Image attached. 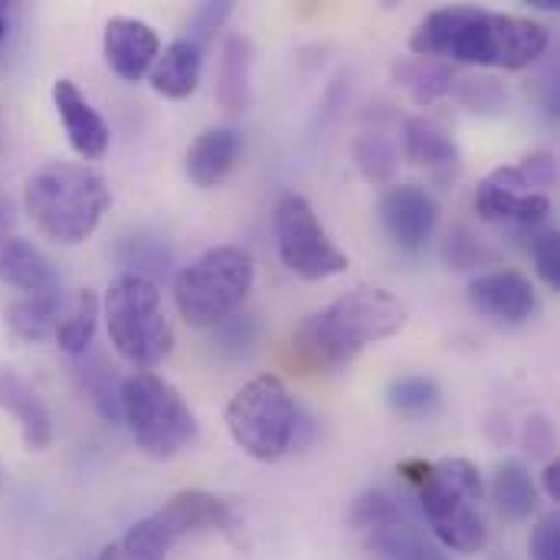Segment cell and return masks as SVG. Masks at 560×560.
I'll list each match as a JSON object with an SVG mask.
<instances>
[{"label":"cell","mask_w":560,"mask_h":560,"mask_svg":"<svg viewBox=\"0 0 560 560\" xmlns=\"http://www.w3.org/2000/svg\"><path fill=\"white\" fill-rule=\"evenodd\" d=\"M295 427L299 407L276 374L249 381L226 407V430L233 443L259 463L285 456L295 440Z\"/></svg>","instance_id":"obj_8"},{"label":"cell","mask_w":560,"mask_h":560,"mask_svg":"<svg viewBox=\"0 0 560 560\" xmlns=\"http://www.w3.org/2000/svg\"><path fill=\"white\" fill-rule=\"evenodd\" d=\"M407 322V308L397 295L387 289L361 285L338 302H331L325 312L305 318L299 325V348L325 364V368H345L351 364L368 345H377L384 338H394Z\"/></svg>","instance_id":"obj_3"},{"label":"cell","mask_w":560,"mask_h":560,"mask_svg":"<svg viewBox=\"0 0 560 560\" xmlns=\"http://www.w3.org/2000/svg\"><path fill=\"white\" fill-rule=\"evenodd\" d=\"M79 377H82V387H85V394L92 397L95 410H98L108 423H118V420H121V387L115 384V374L102 364V358L89 361V364L79 371Z\"/></svg>","instance_id":"obj_33"},{"label":"cell","mask_w":560,"mask_h":560,"mask_svg":"<svg viewBox=\"0 0 560 560\" xmlns=\"http://www.w3.org/2000/svg\"><path fill=\"white\" fill-rule=\"evenodd\" d=\"M548 43L551 33L545 23L479 7H440L410 36V49L417 56L499 69L532 66L545 56Z\"/></svg>","instance_id":"obj_1"},{"label":"cell","mask_w":560,"mask_h":560,"mask_svg":"<svg viewBox=\"0 0 560 560\" xmlns=\"http://www.w3.org/2000/svg\"><path fill=\"white\" fill-rule=\"evenodd\" d=\"M453 92L466 108L479 115H502L509 108V89L495 75H466V79L456 75Z\"/></svg>","instance_id":"obj_30"},{"label":"cell","mask_w":560,"mask_h":560,"mask_svg":"<svg viewBox=\"0 0 560 560\" xmlns=\"http://www.w3.org/2000/svg\"><path fill=\"white\" fill-rule=\"evenodd\" d=\"M522 443L532 456H548L555 450V430L545 417H528L525 420V433H522Z\"/></svg>","instance_id":"obj_40"},{"label":"cell","mask_w":560,"mask_h":560,"mask_svg":"<svg viewBox=\"0 0 560 560\" xmlns=\"http://www.w3.org/2000/svg\"><path fill=\"white\" fill-rule=\"evenodd\" d=\"M171 548L174 545L161 532V525L154 518H144L135 528H128L118 541H112L108 548H102L98 560H164Z\"/></svg>","instance_id":"obj_28"},{"label":"cell","mask_w":560,"mask_h":560,"mask_svg":"<svg viewBox=\"0 0 560 560\" xmlns=\"http://www.w3.org/2000/svg\"><path fill=\"white\" fill-rule=\"evenodd\" d=\"M476 213L489 223L541 226L551 213V197L538 190L518 164H502L476 187Z\"/></svg>","instance_id":"obj_10"},{"label":"cell","mask_w":560,"mask_h":560,"mask_svg":"<svg viewBox=\"0 0 560 560\" xmlns=\"http://www.w3.org/2000/svg\"><path fill=\"white\" fill-rule=\"evenodd\" d=\"M0 410L16 420L26 450L43 453L52 443V413H49L46 400L13 368H0Z\"/></svg>","instance_id":"obj_16"},{"label":"cell","mask_w":560,"mask_h":560,"mask_svg":"<svg viewBox=\"0 0 560 560\" xmlns=\"http://www.w3.org/2000/svg\"><path fill=\"white\" fill-rule=\"evenodd\" d=\"M108 203L112 190L105 177L95 167L72 161L43 164L23 187L26 217L46 240L59 246L85 243L108 213Z\"/></svg>","instance_id":"obj_2"},{"label":"cell","mask_w":560,"mask_h":560,"mask_svg":"<svg viewBox=\"0 0 560 560\" xmlns=\"http://www.w3.org/2000/svg\"><path fill=\"white\" fill-rule=\"evenodd\" d=\"M105 322L115 351L135 368H154L174 351V331L161 312V289L151 279L121 272L105 292Z\"/></svg>","instance_id":"obj_7"},{"label":"cell","mask_w":560,"mask_h":560,"mask_svg":"<svg viewBox=\"0 0 560 560\" xmlns=\"http://www.w3.org/2000/svg\"><path fill=\"white\" fill-rule=\"evenodd\" d=\"M213 331H217L220 351H226V354H249L256 338H259V325L253 315H230Z\"/></svg>","instance_id":"obj_35"},{"label":"cell","mask_w":560,"mask_h":560,"mask_svg":"<svg viewBox=\"0 0 560 560\" xmlns=\"http://www.w3.org/2000/svg\"><path fill=\"white\" fill-rule=\"evenodd\" d=\"M279 259L289 272H295L305 282H322L331 276H341L348 269V256L335 246V240L325 233L318 213L302 194H285L276 203L272 217Z\"/></svg>","instance_id":"obj_9"},{"label":"cell","mask_w":560,"mask_h":560,"mask_svg":"<svg viewBox=\"0 0 560 560\" xmlns=\"http://www.w3.org/2000/svg\"><path fill=\"white\" fill-rule=\"evenodd\" d=\"M532 256H535V266H538L541 279H545L551 289H560L558 230H541V233H535V240H532Z\"/></svg>","instance_id":"obj_36"},{"label":"cell","mask_w":560,"mask_h":560,"mask_svg":"<svg viewBox=\"0 0 560 560\" xmlns=\"http://www.w3.org/2000/svg\"><path fill=\"white\" fill-rule=\"evenodd\" d=\"M10 223H13V207H10V200L0 194V236H7Z\"/></svg>","instance_id":"obj_42"},{"label":"cell","mask_w":560,"mask_h":560,"mask_svg":"<svg viewBox=\"0 0 560 560\" xmlns=\"http://www.w3.org/2000/svg\"><path fill=\"white\" fill-rule=\"evenodd\" d=\"M469 302L476 312H482L495 322H505V325L532 322L541 308L538 289L518 269H495V272L476 276L469 282Z\"/></svg>","instance_id":"obj_12"},{"label":"cell","mask_w":560,"mask_h":560,"mask_svg":"<svg viewBox=\"0 0 560 560\" xmlns=\"http://www.w3.org/2000/svg\"><path fill=\"white\" fill-rule=\"evenodd\" d=\"M397 515H400V505L394 502V495L384 492V489H371V492H364V495H358V499L351 502L348 522H351V528H358V532H374V528L394 522Z\"/></svg>","instance_id":"obj_34"},{"label":"cell","mask_w":560,"mask_h":560,"mask_svg":"<svg viewBox=\"0 0 560 560\" xmlns=\"http://www.w3.org/2000/svg\"><path fill=\"white\" fill-rule=\"evenodd\" d=\"M240 151H243V135L236 128H226V125L207 128L187 148V177L197 187L210 190L236 167Z\"/></svg>","instance_id":"obj_18"},{"label":"cell","mask_w":560,"mask_h":560,"mask_svg":"<svg viewBox=\"0 0 560 560\" xmlns=\"http://www.w3.org/2000/svg\"><path fill=\"white\" fill-rule=\"evenodd\" d=\"M161 532L171 538V545H177L180 538L187 535H197V532H233L236 528V518L230 512V505L203 489H184L177 492L161 512L151 515Z\"/></svg>","instance_id":"obj_13"},{"label":"cell","mask_w":560,"mask_h":560,"mask_svg":"<svg viewBox=\"0 0 560 560\" xmlns=\"http://www.w3.org/2000/svg\"><path fill=\"white\" fill-rule=\"evenodd\" d=\"M541 479H545V492H548V495H551V499L558 502V499H560V466H558V459H551V463L545 466V476H541Z\"/></svg>","instance_id":"obj_41"},{"label":"cell","mask_w":560,"mask_h":560,"mask_svg":"<svg viewBox=\"0 0 560 560\" xmlns=\"http://www.w3.org/2000/svg\"><path fill=\"white\" fill-rule=\"evenodd\" d=\"M233 13V3L230 0H220V3H200L194 13H190V36L187 39H194L200 49L210 43V36L223 26V20Z\"/></svg>","instance_id":"obj_37"},{"label":"cell","mask_w":560,"mask_h":560,"mask_svg":"<svg viewBox=\"0 0 560 560\" xmlns=\"http://www.w3.org/2000/svg\"><path fill=\"white\" fill-rule=\"evenodd\" d=\"M0 282L26 295L59 292L62 285L52 259L23 236H0Z\"/></svg>","instance_id":"obj_17"},{"label":"cell","mask_w":560,"mask_h":560,"mask_svg":"<svg viewBox=\"0 0 560 560\" xmlns=\"http://www.w3.org/2000/svg\"><path fill=\"white\" fill-rule=\"evenodd\" d=\"M443 259H446L450 269L466 272V269H479V266L495 262V249H492L482 236H476L469 226L459 223V226H453V230L446 233V240H443Z\"/></svg>","instance_id":"obj_32"},{"label":"cell","mask_w":560,"mask_h":560,"mask_svg":"<svg viewBox=\"0 0 560 560\" xmlns=\"http://www.w3.org/2000/svg\"><path fill=\"white\" fill-rule=\"evenodd\" d=\"M121 417L151 459H174L197 440V417L174 384L151 371H138L121 384Z\"/></svg>","instance_id":"obj_6"},{"label":"cell","mask_w":560,"mask_h":560,"mask_svg":"<svg viewBox=\"0 0 560 560\" xmlns=\"http://www.w3.org/2000/svg\"><path fill=\"white\" fill-rule=\"evenodd\" d=\"M102 49L108 66L125 82H138L161 56V39L151 30V23L138 16H112L102 36Z\"/></svg>","instance_id":"obj_14"},{"label":"cell","mask_w":560,"mask_h":560,"mask_svg":"<svg viewBox=\"0 0 560 560\" xmlns=\"http://www.w3.org/2000/svg\"><path fill=\"white\" fill-rule=\"evenodd\" d=\"M115 259L125 266V272L158 282L161 276L171 272V266H174V249H171L167 240H161V236L135 233V236H121V240H118Z\"/></svg>","instance_id":"obj_25"},{"label":"cell","mask_w":560,"mask_h":560,"mask_svg":"<svg viewBox=\"0 0 560 560\" xmlns=\"http://www.w3.org/2000/svg\"><path fill=\"white\" fill-rule=\"evenodd\" d=\"M492 499H495L499 512L512 522H528L538 512V486L522 463H505L495 472Z\"/></svg>","instance_id":"obj_26"},{"label":"cell","mask_w":560,"mask_h":560,"mask_svg":"<svg viewBox=\"0 0 560 560\" xmlns=\"http://www.w3.org/2000/svg\"><path fill=\"white\" fill-rule=\"evenodd\" d=\"M532 560H560V522L558 515H545L528 541Z\"/></svg>","instance_id":"obj_38"},{"label":"cell","mask_w":560,"mask_h":560,"mask_svg":"<svg viewBox=\"0 0 560 560\" xmlns=\"http://www.w3.org/2000/svg\"><path fill=\"white\" fill-rule=\"evenodd\" d=\"M404 158L436 174H450L459 164L456 141L446 135V128H440L436 121L423 115H413L404 121Z\"/></svg>","instance_id":"obj_21"},{"label":"cell","mask_w":560,"mask_h":560,"mask_svg":"<svg viewBox=\"0 0 560 560\" xmlns=\"http://www.w3.org/2000/svg\"><path fill=\"white\" fill-rule=\"evenodd\" d=\"M354 164L361 167V174L374 184H387L397 171V148L390 144L387 135L381 131H364L354 141Z\"/></svg>","instance_id":"obj_31"},{"label":"cell","mask_w":560,"mask_h":560,"mask_svg":"<svg viewBox=\"0 0 560 560\" xmlns=\"http://www.w3.org/2000/svg\"><path fill=\"white\" fill-rule=\"evenodd\" d=\"M200 72H203V49L194 39L180 36L167 43L164 52L154 59L151 85L164 98H190L200 85Z\"/></svg>","instance_id":"obj_19"},{"label":"cell","mask_w":560,"mask_h":560,"mask_svg":"<svg viewBox=\"0 0 560 560\" xmlns=\"http://www.w3.org/2000/svg\"><path fill=\"white\" fill-rule=\"evenodd\" d=\"M368 545L381 560H450L436 545H430L420 528H413L404 515L368 532Z\"/></svg>","instance_id":"obj_23"},{"label":"cell","mask_w":560,"mask_h":560,"mask_svg":"<svg viewBox=\"0 0 560 560\" xmlns=\"http://www.w3.org/2000/svg\"><path fill=\"white\" fill-rule=\"evenodd\" d=\"M256 279L253 256L243 246H213L184 266L174 279V305L194 328H217L249 295Z\"/></svg>","instance_id":"obj_5"},{"label":"cell","mask_w":560,"mask_h":560,"mask_svg":"<svg viewBox=\"0 0 560 560\" xmlns=\"http://www.w3.org/2000/svg\"><path fill=\"white\" fill-rule=\"evenodd\" d=\"M390 75L400 89L410 92L417 105H433L436 98L453 92L456 66L443 59H427V56H404L390 66Z\"/></svg>","instance_id":"obj_22"},{"label":"cell","mask_w":560,"mask_h":560,"mask_svg":"<svg viewBox=\"0 0 560 560\" xmlns=\"http://www.w3.org/2000/svg\"><path fill=\"white\" fill-rule=\"evenodd\" d=\"M62 312V295L59 292H46V295H26L20 302H13L7 308V325L16 338L23 341H39L46 331L56 328Z\"/></svg>","instance_id":"obj_27"},{"label":"cell","mask_w":560,"mask_h":560,"mask_svg":"<svg viewBox=\"0 0 560 560\" xmlns=\"http://www.w3.org/2000/svg\"><path fill=\"white\" fill-rule=\"evenodd\" d=\"M52 105L62 118L66 138L75 148V154H82L85 161H98L112 141V131H108L105 118L98 115V108H92V102L82 95V89L72 79H56Z\"/></svg>","instance_id":"obj_15"},{"label":"cell","mask_w":560,"mask_h":560,"mask_svg":"<svg viewBox=\"0 0 560 560\" xmlns=\"http://www.w3.org/2000/svg\"><path fill=\"white\" fill-rule=\"evenodd\" d=\"M381 220L400 249H423L440 223V203L420 184H390L381 197Z\"/></svg>","instance_id":"obj_11"},{"label":"cell","mask_w":560,"mask_h":560,"mask_svg":"<svg viewBox=\"0 0 560 560\" xmlns=\"http://www.w3.org/2000/svg\"><path fill=\"white\" fill-rule=\"evenodd\" d=\"M253 39L243 33H230L220 56V79H217V102L226 112H246L253 102Z\"/></svg>","instance_id":"obj_20"},{"label":"cell","mask_w":560,"mask_h":560,"mask_svg":"<svg viewBox=\"0 0 560 560\" xmlns=\"http://www.w3.org/2000/svg\"><path fill=\"white\" fill-rule=\"evenodd\" d=\"M443 394L436 387V381L430 377H420V374H407V377H397L390 387H387V404L400 413V417H430L436 407H440Z\"/></svg>","instance_id":"obj_29"},{"label":"cell","mask_w":560,"mask_h":560,"mask_svg":"<svg viewBox=\"0 0 560 560\" xmlns=\"http://www.w3.org/2000/svg\"><path fill=\"white\" fill-rule=\"evenodd\" d=\"M407 479L420 489L423 515L443 548L456 555H479L489 545V528L482 518V472L469 459L443 463H404Z\"/></svg>","instance_id":"obj_4"},{"label":"cell","mask_w":560,"mask_h":560,"mask_svg":"<svg viewBox=\"0 0 560 560\" xmlns=\"http://www.w3.org/2000/svg\"><path fill=\"white\" fill-rule=\"evenodd\" d=\"M518 167H522V171H525V177H528L538 190H545V194L558 184V158H555V154H548V151L528 154Z\"/></svg>","instance_id":"obj_39"},{"label":"cell","mask_w":560,"mask_h":560,"mask_svg":"<svg viewBox=\"0 0 560 560\" xmlns=\"http://www.w3.org/2000/svg\"><path fill=\"white\" fill-rule=\"evenodd\" d=\"M3 36H7V7L0 3V43H3Z\"/></svg>","instance_id":"obj_43"},{"label":"cell","mask_w":560,"mask_h":560,"mask_svg":"<svg viewBox=\"0 0 560 560\" xmlns=\"http://www.w3.org/2000/svg\"><path fill=\"white\" fill-rule=\"evenodd\" d=\"M98 295L92 289H82L69 308L59 312V322H56V341L66 354L72 358H82L89 348H92V338H95V325H98Z\"/></svg>","instance_id":"obj_24"}]
</instances>
